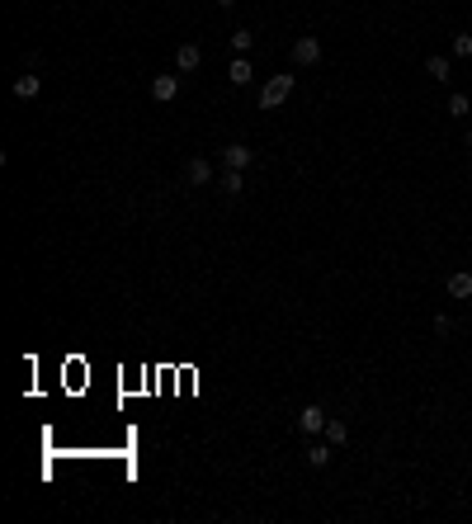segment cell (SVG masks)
I'll list each match as a JSON object with an SVG mask.
<instances>
[{
    "label": "cell",
    "mask_w": 472,
    "mask_h": 524,
    "mask_svg": "<svg viewBox=\"0 0 472 524\" xmlns=\"http://www.w3.org/2000/svg\"><path fill=\"white\" fill-rule=\"evenodd\" d=\"M38 90H43V80H38V76H19L15 80V99H33Z\"/></svg>",
    "instance_id": "cell-13"
},
{
    "label": "cell",
    "mask_w": 472,
    "mask_h": 524,
    "mask_svg": "<svg viewBox=\"0 0 472 524\" xmlns=\"http://www.w3.org/2000/svg\"><path fill=\"white\" fill-rule=\"evenodd\" d=\"M468 166H472V156H468Z\"/></svg>",
    "instance_id": "cell-20"
},
{
    "label": "cell",
    "mask_w": 472,
    "mask_h": 524,
    "mask_svg": "<svg viewBox=\"0 0 472 524\" xmlns=\"http://www.w3.org/2000/svg\"><path fill=\"white\" fill-rule=\"evenodd\" d=\"M151 99H156V104L180 99V76H156V80H151Z\"/></svg>",
    "instance_id": "cell-7"
},
{
    "label": "cell",
    "mask_w": 472,
    "mask_h": 524,
    "mask_svg": "<svg viewBox=\"0 0 472 524\" xmlns=\"http://www.w3.org/2000/svg\"><path fill=\"white\" fill-rule=\"evenodd\" d=\"M454 57H472V33H454Z\"/></svg>",
    "instance_id": "cell-17"
},
{
    "label": "cell",
    "mask_w": 472,
    "mask_h": 524,
    "mask_svg": "<svg viewBox=\"0 0 472 524\" xmlns=\"http://www.w3.org/2000/svg\"><path fill=\"white\" fill-rule=\"evenodd\" d=\"M227 80H232V85H251V80H255V66L246 62V57H236V62L227 66Z\"/></svg>",
    "instance_id": "cell-11"
},
{
    "label": "cell",
    "mask_w": 472,
    "mask_h": 524,
    "mask_svg": "<svg viewBox=\"0 0 472 524\" xmlns=\"http://www.w3.org/2000/svg\"><path fill=\"white\" fill-rule=\"evenodd\" d=\"M232 48H236V57H246V52L255 48V33H251V29H236V33H232Z\"/></svg>",
    "instance_id": "cell-14"
},
{
    "label": "cell",
    "mask_w": 472,
    "mask_h": 524,
    "mask_svg": "<svg viewBox=\"0 0 472 524\" xmlns=\"http://www.w3.org/2000/svg\"><path fill=\"white\" fill-rule=\"evenodd\" d=\"M218 189H222V194H232V199H236V194L246 189V175H241V170H232V166H227V170L218 175Z\"/></svg>",
    "instance_id": "cell-10"
},
{
    "label": "cell",
    "mask_w": 472,
    "mask_h": 524,
    "mask_svg": "<svg viewBox=\"0 0 472 524\" xmlns=\"http://www.w3.org/2000/svg\"><path fill=\"white\" fill-rule=\"evenodd\" d=\"M255 161V151L246 142H232V146H222V166H232V170H246Z\"/></svg>",
    "instance_id": "cell-5"
},
{
    "label": "cell",
    "mask_w": 472,
    "mask_h": 524,
    "mask_svg": "<svg viewBox=\"0 0 472 524\" xmlns=\"http://www.w3.org/2000/svg\"><path fill=\"white\" fill-rule=\"evenodd\" d=\"M425 76L440 80V85H449V80H454V62H449L444 52H435V57H425Z\"/></svg>",
    "instance_id": "cell-6"
},
{
    "label": "cell",
    "mask_w": 472,
    "mask_h": 524,
    "mask_svg": "<svg viewBox=\"0 0 472 524\" xmlns=\"http://www.w3.org/2000/svg\"><path fill=\"white\" fill-rule=\"evenodd\" d=\"M218 5H222V10H232V5H236V0H218Z\"/></svg>",
    "instance_id": "cell-19"
},
{
    "label": "cell",
    "mask_w": 472,
    "mask_h": 524,
    "mask_svg": "<svg viewBox=\"0 0 472 524\" xmlns=\"http://www.w3.org/2000/svg\"><path fill=\"white\" fill-rule=\"evenodd\" d=\"M468 109H472L468 95H449V113H454V118H468Z\"/></svg>",
    "instance_id": "cell-16"
},
{
    "label": "cell",
    "mask_w": 472,
    "mask_h": 524,
    "mask_svg": "<svg viewBox=\"0 0 472 524\" xmlns=\"http://www.w3.org/2000/svg\"><path fill=\"white\" fill-rule=\"evenodd\" d=\"M293 62H298V66H316V62H321V43H316V38H293Z\"/></svg>",
    "instance_id": "cell-4"
},
{
    "label": "cell",
    "mask_w": 472,
    "mask_h": 524,
    "mask_svg": "<svg viewBox=\"0 0 472 524\" xmlns=\"http://www.w3.org/2000/svg\"><path fill=\"white\" fill-rule=\"evenodd\" d=\"M185 180H189V189H208V185L218 180V170H213V161L194 156V161H189V170H185Z\"/></svg>",
    "instance_id": "cell-2"
},
{
    "label": "cell",
    "mask_w": 472,
    "mask_h": 524,
    "mask_svg": "<svg viewBox=\"0 0 472 524\" xmlns=\"http://www.w3.org/2000/svg\"><path fill=\"white\" fill-rule=\"evenodd\" d=\"M435 331L449 335V331H454V317H449V312H435Z\"/></svg>",
    "instance_id": "cell-18"
},
{
    "label": "cell",
    "mask_w": 472,
    "mask_h": 524,
    "mask_svg": "<svg viewBox=\"0 0 472 524\" xmlns=\"http://www.w3.org/2000/svg\"><path fill=\"white\" fill-rule=\"evenodd\" d=\"M199 62H204L199 43H180V48H175V66H180V71H199Z\"/></svg>",
    "instance_id": "cell-8"
},
{
    "label": "cell",
    "mask_w": 472,
    "mask_h": 524,
    "mask_svg": "<svg viewBox=\"0 0 472 524\" xmlns=\"http://www.w3.org/2000/svg\"><path fill=\"white\" fill-rule=\"evenodd\" d=\"M321 435H326V444H330V449H340V444H345V439H349V425H345V420H335V416H330V420H326V430H321Z\"/></svg>",
    "instance_id": "cell-12"
},
{
    "label": "cell",
    "mask_w": 472,
    "mask_h": 524,
    "mask_svg": "<svg viewBox=\"0 0 472 524\" xmlns=\"http://www.w3.org/2000/svg\"><path fill=\"white\" fill-rule=\"evenodd\" d=\"M307 463H312V468H326V463H330V444H312V449H307Z\"/></svg>",
    "instance_id": "cell-15"
},
{
    "label": "cell",
    "mask_w": 472,
    "mask_h": 524,
    "mask_svg": "<svg viewBox=\"0 0 472 524\" xmlns=\"http://www.w3.org/2000/svg\"><path fill=\"white\" fill-rule=\"evenodd\" d=\"M444 288H449V298H472V274L468 270H454Z\"/></svg>",
    "instance_id": "cell-9"
},
{
    "label": "cell",
    "mask_w": 472,
    "mask_h": 524,
    "mask_svg": "<svg viewBox=\"0 0 472 524\" xmlns=\"http://www.w3.org/2000/svg\"><path fill=\"white\" fill-rule=\"evenodd\" d=\"M326 420H330L326 406H316V401L298 411V430H302V435H321V430H326Z\"/></svg>",
    "instance_id": "cell-3"
},
{
    "label": "cell",
    "mask_w": 472,
    "mask_h": 524,
    "mask_svg": "<svg viewBox=\"0 0 472 524\" xmlns=\"http://www.w3.org/2000/svg\"><path fill=\"white\" fill-rule=\"evenodd\" d=\"M288 95H293V76H274L265 90H260V109H279Z\"/></svg>",
    "instance_id": "cell-1"
}]
</instances>
